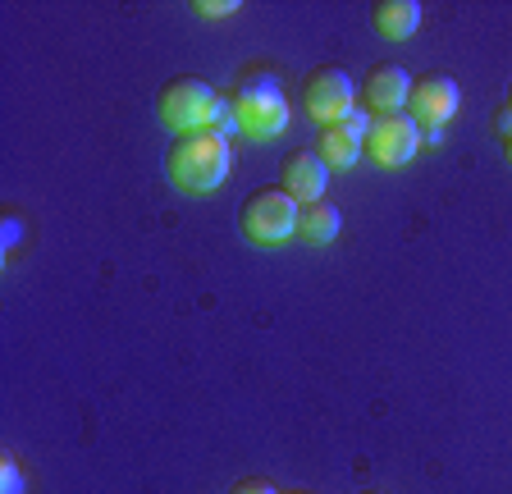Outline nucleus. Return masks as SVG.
<instances>
[{
    "instance_id": "nucleus-4",
    "label": "nucleus",
    "mask_w": 512,
    "mask_h": 494,
    "mask_svg": "<svg viewBox=\"0 0 512 494\" xmlns=\"http://www.w3.org/2000/svg\"><path fill=\"white\" fill-rule=\"evenodd\" d=\"M238 229H243V238L266 247L288 243L298 234V202L284 188H256V193H247L243 211H238Z\"/></svg>"
},
{
    "instance_id": "nucleus-14",
    "label": "nucleus",
    "mask_w": 512,
    "mask_h": 494,
    "mask_svg": "<svg viewBox=\"0 0 512 494\" xmlns=\"http://www.w3.org/2000/svg\"><path fill=\"white\" fill-rule=\"evenodd\" d=\"M0 490H5V494H23V476H19V467H14L10 453L0 458Z\"/></svg>"
},
{
    "instance_id": "nucleus-17",
    "label": "nucleus",
    "mask_w": 512,
    "mask_h": 494,
    "mask_svg": "<svg viewBox=\"0 0 512 494\" xmlns=\"http://www.w3.org/2000/svg\"><path fill=\"white\" fill-rule=\"evenodd\" d=\"M503 161L512 165V138H503Z\"/></svg>"
},
{
    "instance_id": "nucleus-7",
    "label": "nucleus",
    "mask_w": 512,
    "mask_h": 494,
    "mask_svg": "<svg viewBox=\"0 0 512 494\" xmlns=\"http://www.w3.org/2000/svg\"><path fill=\"white\" fill-rule=\"evenodd\" d=\"M462 92L448 74H421L412 78V92H407V115L421 124V129H444L448 119L458 115Z\"/></svg>"
},
{
    "instance_id": "nucleus-15",
    "label": "nucleus",
    "mask_w": 512,
    "mask_h": 494,
    "mask_svg": "<svg viewBox=\"0 0 512 494\" xmlns=\"http://www.w3.org/2000/svg\"><path fill=\"white\" fill-rule=\"evenodd\" d=\"M229 494H279V490L270 481H261V476H243V481H238Z\"/></svg>"
},
{
    "instance_id": "nucleus-11",
    "label": "nucleus",
    "mask_w": 512,
    "mask_h": 494,
    "mask_svg": "<svg viewBox=\"0 0 512 494\" xmlns=\"http://www.w3.org/2000/svg\"><path fill=\"white\" fill-rule=\"evenodd\" d=\"M371 28L384 42H407V37L421 28V5H416V0H375Z\"/></svg>"
},
{
    "instance_id": "nucleus-19",
    "label": "nucleus",
    "mask_w": 512,
    "mask_h": 494,
    "mask_svg": "<svg viewBox=\"0 0 512 494\" xmlns=\"http://www.w3.org/2000/svg\"><path fill=\"white\" fill-rule=\"evenodd\" d=\"M362 494H380V490H362Z\"/></svg>"
},
{
    "instance_id": "nucleus-12",
    "label": "nucleus",
    "mask_w": 512,
    "mask_h": 494,
    "mask_svg": "<svg viewBox=\"0 0 512 494\" xmlns=\"http://www.w3.org/2000/svg\"><path fill=\"white\" fill-rule=\"evenodd\" d=\"M339 229H343V211L334 202H307V206H298V238L302 243H311V247H320V243H334L339 238Z\"/></svg>"
},
{
    "instance_id": "nucleus-16",
    "label": "nucleus",
    "mask_w": 512,
    "mask_h": 494,
    "mask_svg": "<svg viewBox=\"0 0 512 494\" xmlns=\"http://www.w3.org/2000/svg\"><path fill=\"white\" fill-rule=\"evenodd\" d=\"M494 133H499V138H512V110L508 106L494 110Z\"/></svg>"
},
{
    "instance_id": "nucleus-5",
    "label": "nucleus",
    "mask_w": 512,
    "mask_h": 494,
    "mask_svg": "<svg viewBox=\"0 0 512 494\" xmlns=\"http://www.w3.org/2000/svg\"><path fill=\"white\" fill-rule=\"evenodd\" d=\"M302 110L316 119L320 129L325 124H339L357 110V87H352L348 69L343 65H316L302 78Z\"/></svg>"
},
{
    "instance_id": "nucleus-9",
    "label": "nucleus",
    "mask_w": 512,
    "mask_h": 494,
    "mask_svg": "<svg viewBox=\"0 0 512 494\" xmlns=\"http://www.w3.org/2000/svg\"><path fill=\"white\" fill-rule=\"evenodd\" d=\"M325 183H330V165L316 156V147H293L284 151L279 161V188H284L293 202H320L325 197Z\"/></svg>"
},
{
    "instance_id": "nucleus-8",
    "label": "nucleus",
    "mask_w": 512,
    "mask_h": 494,
    "mask_svg": "<svg viewBox=\"0 0 512 494\" xmlns=\"http://www.w3.org/2000/svg\"><path fill=\"white\" fill-rule=\"evenodd\" d=\"M366 129H371V115H366V110H352L339 124H325V129L316 133V156L330 165V170H348V165L362 161Z\"/></svg>"
},
{
    "instance_id": "nucleus-6",
    "label": "nucleus",
    "mask_w": 512,
    "mask_h": 494,
    "mask_svg": "<svg viewBox=\"0 0 512 494\" xmlns=\"http://www.w3.org/2000/svg\"><path fill=\"white\" fill-rule=\"evenodd\" d=\"M421 151V124H416L407 110L398 115H375L371 129H366V156L384 170H398Z\"/></svg>"
},
{
    "instance_id": "nucleus-18",
    "label": "nucleus",
    "mask_w": 512,
    "mask_h": 494,
    "mask_svg": "<svg viewBox=\"0 0 512 494\" xmlns=\"http://www.w3.org/2000/svg\"><path fill=\"white\" fill-rule=\"evenodd\" d=\"M503 106H508V110H512V83H508V101H503Z\"/></svg>"
},
{
    "instance_id": "nucleus-1",
    "label": "nucleus",
    "mask_w": 512,
    "mask_h": 494,
    "mask_svg": "<svg viewBox=\"0 0 512 494\" xmlns=\"http://www.w3.org/2000/svg\"><path fill=\"white\" fill-rule=\"evenodd\" d=\"M156 115L170 124L174 133H192V129H211V133H238L234 106L224 92H215L206 78L179 74L156 92Z\"/></svg>"
},
{
    "instance_id": "nucleus-2",
    "label": "nucleus",
    "mask_w": 512,
    "mask_h": 494,
    "mask_svg": "<svg viewBox=\"0 0 512 494\" xmlns=\"http://www.w3.org/2000/svg\"><path fill=\"white\" fill-rule=\"evenodd\" d=\"M229 138L211 129H192V133H174L170 151H165V174L174 179L179 193H211L220 188L229 174Z\"/></svg>"
},
{
    "instance_id": "nucleus-3",
    "label": "nucleus",
    "mask_w": 512,
    "mask_h": 494,
    "mask_svg": "<svg viewBox=\"0 0 512 494\" xmlns=\"http://www.w3.org/2000/svg\"><path fill=\"white\" fill-rule=\"evenodd\" d=\"M229 106H234L238 133H247V138L266 142L288 129V97L279 92L275 78H256V69L229 92Z\"/></svg>"
},
{
    "instance_id": "nucleus-10",
    "label": "nucleus",
    "mask_w": 512,
    "mask_h": 494,
    "mask_svg": "<svg viewBox=\"0 0 512 494\" xmlns=\"http://www.w3.org/2000/svg\"><path fill=\"white\" fill-rule=\"evenodd\" d=\"M407 92H412V78H407V69L398 65H371V74H366V101H371L375 115H398V110H407Z\"/></svg>"
},
{
    "instance_id": "nucleus-13",
    "label": "nucleus",
    "mask_w": 512,
    "mask_h": 494,
    "mask_svg": "<svg viewBox=\"0 0 512 494\" xmlns=\"http://www.w3.org/2000/svg\"><path fill=\"white\" fill-rule=\"evenodd\" d=\"M192 10L206 19H229V14H238V0H192Z\"/></svg>"
}]
</instances>
